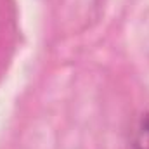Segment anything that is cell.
Listing matches in <instances>:
<instances>
[{
    "label": "cell",
    "instance_id": "obj_1",
    "mask_svg": "<svg viewBox=\"0 0 149 149\" xmlns=\"http://www.w3.org/2000/svg\"><path fill=\"white\" fill-rule=\"evenodd\" d=\"M132 148L149 149V113H142L132 132Z\"/></svg>",
    "mask_w": 149,
    "mask_h": 149
}]
</instances>
